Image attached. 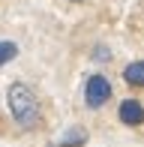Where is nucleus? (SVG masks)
Wrapping results in <instances>:
<instances>
[{"mask_svg": "<svg viewBox=\"0 0 144 147\" xmlns=\"http://www.w3.org/2000/svg\"><path fill=\"white\" fill-rule=\"evenodd\" d=\"M6 99H9V111L15 117V123L21 129H36V123H39V99H36V93L27 84L15 81L9 87V96Z\"/></svg>", "mask_w": 144, "mask_h": 147, "instance_id": "obj_1", "label": "nucleus"}, {"mask_svg": "<svg viewBox=\"0 0 144 147\" xmlns=\"http://www.w3.org/2000/svg\"><path fill=\"white\" fill-rule=\"evenodd\" d=\"M111 99V84L105 75H90L87 84H84V102H87V108H102Z\"/></svg>", "mask_w": 144, "mask_h": 147, "instance_id": "obj_2", "label": "nucleus"}, {"mask_svg": "<svg viewBox=\"0 0 144 147\" xmlns=\"http://www.w3.org/2000/svg\"><path fill=\"white\" fill-rule=\"evenodd\" d=\"M117 117H120V123H126V126H138L144 120V105L138 102V99H123Z\"/></svg>", "mask_w": 144, "mask_h": 147, "instance_id": "obj_3", "label": "nucleus"}, {"mask_svg": "<svg viewBox=\"0 0 144 147\" xmlns=\"http://www.w3.org/2000/svg\"><path fill=\"white\" fill-rule=\"evenodd\" d=\"M84 141H87V132H84L81 126H72L69 132H63V138H60L54 147H81Z\"/></svg>", "mask_w": 144, "mask_h": 147, "instance_id": "obj_4", "label": "nucleus"}, {"mask_svg": "<svg viewBox=\"0 0 144 147\" xmlns=\"http://www.w3.org/2000/svg\"><path fill=\"white\" fill-rule=\"evenodd\" d=\"M123 78H126V84H132V87H141V84H144V63H141V60L129 63L126 72H123Z\"/></svg>", "mask_w": 144, "mask_h": 147, "instance_id": "obj_5", "label": "nucleus"}, {"mask_svg": "<svg viewBox=\"0 0 144 147\" xmlns=\"http://www.w3.org/2000/svg\"><path fill=\"white\" fill-rule=\"evenodd\" d=\"M15 57H18V45L9 42V39H3V42H0V66H6L9 60H15Z\"/></svg>", "mask_w": 144, "mask_h": 147, "instance_id": "obj_6", "label": "nucleus"}, {"mask_svg": "<svg viewBox=\"0 0 144 147\" xmlns=\"http://www.w3.org/2000/svg\"><path fill=\"white\" fill-rule=\"evenodd\" d=\"M93 57H96V60H108V48H96Z\"/></svg>", "mask_w": 144, "mask_h": 147, "instance_id": "obj_7", "label": "nucleus"}]
</instances>
